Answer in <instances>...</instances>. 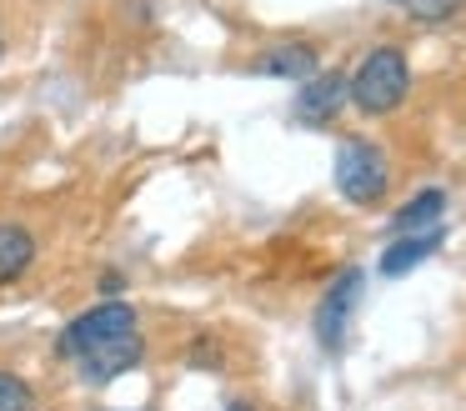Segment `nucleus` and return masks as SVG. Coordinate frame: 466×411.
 I'll list each match as a JSON object with an SVG mask.
<instances>
[{
    "instance_id": "f257e3e1",
    "label": "nucleus",
    "mask_w": 466,
    "mask_h": 411,
    "mask_svg": "<svg viewBox=\"0 0 466 411\" xmlns=\"http://www.w3.org/2000/svg\"><path fill=\"white\" fill-rule=\"evenodd\" d=\"M56 351L81 371V381L106 386V381L126 376L146 361V336H141V316L126 301H101V306L81 311L71 326L56 336Z\"/></svg>"
},
{
    "instance_id": "f03ea898",
    "label": "nucleus",
    "mask_w": 466,
    "mask_h": 411,
    "mask_svg": "<svg viewBox=\"0 0 466 411\" xmlns=\"http://www.w3.org/2000/svg\"><path fill=\"white\" fill-rule=\"evenodd\" d=\"M406 90H411V66H406V56L396 46L366 50L356 76H346V96H351L356 110H366V116H391L406 100Z\"/></svg>"
},
{
    "instance_id": "7ed1b4c3",
    "label": "nucleus",
    "mask_w": 466,
    "mask_h": 411,
    "mask_svg": "<svg viewBox=\"0 0 466 411\" xmlns=\"http://www.w3.org/2000/svg\"><path fill=\"white\" fill-rule=\"evenodd\" d=\"M386 186H391L386 150L366 136H346L336 146V190L351 206H376V200H386Z\"/></svg>"
},
{
    "instance_id": "20e7f679",
    "label": "nucleus",
    "mask_w": 466,
    "mask_h": 411,
    "mask_svg": "<svg viewBox=\"0 0 466 411\" xmlns=\"http://www.w3.org/2000/svg\"><path fill=\"white\" fill-rule=\"evenodd\" d=\"M361 271L356 266H346L341 276L326 286V296L316 301V341H321L326 351H341L346 346V326H351V316H356V301H361Z\"/></svg>"
},
{
    "instance_id": "39448f33",
    "label": "nucleus",
    "mask_w": 466,
    "mask_h": 411,
    "mask_svg": "<svg viewBox=\"0 0 466 411\" xmlns=\"http://www.w3.org/2000/svg\"><path fill=\"white\" fill-rule=\"evenodd\" d=\"M346 100L351 96H346L341 70H316V76L301 80V90H296V120H301V126H326Z\"/></svg>"
},
{
    "instance_id": "423d86ee",
    "label": "nucleus",
    "mask_w": 466,
    "mask_h": 411,
    "mask_svg": "<svg viewBox=\"0 0 466 411\" xmlns=\"http://www.w3.org/2000/svg\"><path fill=\"white\" fill-rule=\"evenodd\" d=\"M251 70L256 76H276V80H311L316 70H321V56H316L311 46H301V40H286V46L256 56Z\"/></svg>"
},
{
    "instance_id": "0eeeda50",
    "label": "nucleus",
    "mask_w": 466,
    "mask_h": 411,
    "mask_svg": "<svg viewBox=\"0 0 466 411\" xmlns=\"http://www.w3.org/2000/svg\"><path fill=\"white\" fill-rule=\"evenodd\" d=\"M436 246H441V226H431V231H411V236L391 241V246L381 251V276H406V271L421 266L426 256H436Z\"/></svg>"
},
{
    "instance_id": "6e6552de",
    "label": "nucleus",
    "mask_w": 466,
    "mask_h": 411,
    "mask_svg": "<svg viewBox=\"0 0 466 411\" xmlns=\"http://www.w3.org/2000/svg\"><path fill=\"white\" fill-rule=\"evenodd\" d=\"M441 216H446V190L441 186H426V190H416V196L391 216V231H396V236L431 231V226H441Z\"/></svg>"
},
{
    "instance_id": "1a4fd4ad",
    "label": "nucleus",
    "mask_w": 466,
    "mask_h": 411,
    "mask_svg": "<svg viewBox=\"0 0 466 411\" xmlns=\"http://www.w3.org/2000/svg\"><path fill=\"white\" fill-rule=\"evenodd\" d=\"M35 261V236L21 221H0V286L15 276H25V266Z\"/></svg>"
},
{
    "instance_id": "9d476101",
    "label": "nucleus",
    "mask_w": 466,
    "mask_h": 411,
    "mask_svg": "<svg viewBox=\"0 0 466 411\" xmlns=\"http://www.w3.org/2000/svg\"><path fill=\"white\" fill-rule=\"evenodd\" d=\"M31 406H35L31 381H21L15 371H0V411H31Z\"/></svg>"
},
{
    "instance_id": "9b49d317",
    "label": "nucleus",
    "mask_w": 466,
    "mask_h": 411,
    "mask_svg": "<svg viewBox=\"0 0 466 411\" xmlns=\"http://www.w3.org/2000/svg\"><path fill=\"white\" fill-rule=\"evenodd\" d=\"M401 10H411L416 20H446V15H456L461 10V0H396Z\"/></svg>"
},
{
    "instance_id": "f8f14e48",
    "label": "nucleus",
    "mask_w": 466,
    "mask_h": 411,
    "mask_svg": "<svg viewBox=\"0 0 466 411\" xmlns=\"http://www.w3.org/2000/svg\"><path fill=\"white\" fill-rule=\"evenodd\" d=\"M191 366H221V351H216L211 341H196V346H191Z\"/></svg>"
},
{
    "instance_id": "ddd939ff",
    "label": "nucleus",
    "mask_w": 466,
    "mask_h": 411,
    "mask_svg": "<svg viewBox=\"0 0 466 411\" xmlns=\"http://www.w3.org/2000/svg\"><path fill=\"white\" fill-rule=\"evenodd\" d=\"M121 291H126V276H121V271H106V276H101V296L116 301Z\"/></svg>"
},
{
    "instance_id": "4468645a",
    "label": "nucleus",
    "mask_w": 466,
    "mask_h": 411,
    "mask_svg": "<svg viewBox=\"0 0 466 411\" xmlns=\"http://www.w3.org/2000/svg\"><path fill=\"white\" fill-rule=\"evenodd\" d=\"M226 411H251V406H246V401H231V406H226Z\"/></svg>"
},
{
    "instance_id": "2eb2a0df",
    "label": "nucleus",
    "mask_w": 466,
    "mask_h": 411,
    "mask_svg": "<svg viewBox=\"0 0 466 411\" xmlns=\"http://www.w3.org/2000/svg\"><path fill=\"white\" fill-rule=\"evenodd\" d=\"M0 56H5V30H0Z\"/></svg>"
}]
</instances>
